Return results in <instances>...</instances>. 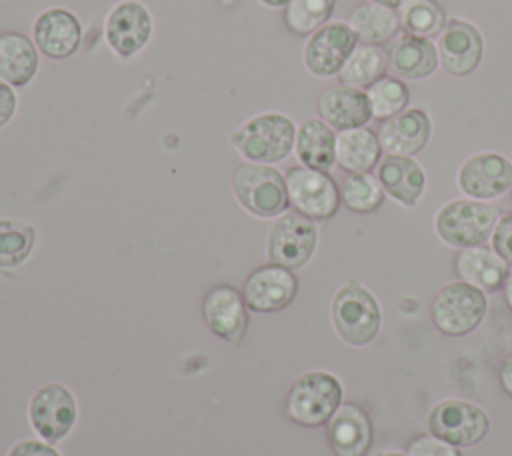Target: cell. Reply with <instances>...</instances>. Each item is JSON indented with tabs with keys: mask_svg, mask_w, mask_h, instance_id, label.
I'll list each match as a JSON object with an SVG mask.
<instances>
[{
	"mask_svg": "<svg viewBox=\"0 0 512 456\" xmlns=\"http://www.w3.org/2000/svg\"><path fill=\"white\" fill-rule=\"evenodd\" d=\"M486 308V294L460 280L438 290L430 306V316L442 334L462 336L472 332L484 320Z\"/></svg>",
	"mask_w": 512,
	"mask_h": 456,
	"instance_id": "8992f818",
	"label": "cell"
},
{
	"mask_svg": "<svg viewBox=\"0 0 512 456\" xmlns=\"http://www.w3.org/2000/svg\"><path fill=\"white\" fill-rule=\"evenodd\" d=\"M368 2H374V4H382V6H388V8H400V4L404 2V0H368Z\"/></svg>",
	"mask_w": 512,
	"mask_h": 456,
	"instance_id": "60d3db41",
	"label": "cell"
},
{
	"mask_svg": "<svg viewBox=\"0 0 512 456\" xmlns=\"http://www.w3.org/2000/svg\"><path fill=\"white\" fill-rule=\"evenodd\" d=\"M6 456H60V452L40 440H20L8 450Z\"/></svg>",
	"mask_w": 512,
	"mask_h": 456,
	"instance_id": "8d00e7d4",
	"label": "cell"
},
{
	"mask_svg": "<svg viewBox=\"0 0 512 456\" xmlns=\"http://www.w3.org/2000/svg\"><path fill=\"white\" fill-rule=\"evenodd\" d=\"M498 222V210L480 200H452L434 220L438 236L454 248L484 244Z\"/></svg>",
	"mask_w": 512,
	"mask_h": 456,
	"instance_id": "5b68a950",
	"label": "cell"
},
{
	"mask_svg": "<svg viewBox=\"0 0 512 456\" xmlns=\"http://www.w3.org/2000/svg\"><path fill=\"white\" fill-rule=\"evenodd\" d=\"M406 456H462L460 450L432 434H420L408 442Z\"/></svg>",
	"mask_w": 512,
	"mask_h": 456,
	"instance_id": "836d02e7",
	"label": "cell"
},
{
	"mask_svg": "<svg viewBox=\"0 0 512 456\" xmlns=\"http://www.w3.org/2000/svg\"><path fill=\"white\" fill-rule=\"evenodd\" d=\"M284 180L290 206L296 212L312 220H328L338 212L340 188L328 172L292 166L288 168Z\"/></svg>",
	"mask_w": 512,
	"mask_h": 456,
	"instance_id": "30bf717a",
	"label": "cell"
},
{
	"mask_svg": "<svg viewBox=\"0 0 512 456\" xmlns=\"http://www.w3.org/2000/svg\"><path fill=\"white\" fill-rule=\"evenodd\" d=\"M484 42L476 26L464 20H450L440 32L438 62L452 76H468L482 60Z\"/></svg>",
	"mask_w": 512,
	"mask_h": 456,
	"instance_id": "e0dca14e",
	"label": "cell"
},
{
	"mask_svg": "<svg viewBox=\"0 0 512 456\" xmlns=\"http://www.w3.org/2000/svg\"><path fill=\"white\" fill-rule=\"evenodd\" d=\"M202 316L212 334L240 344L248 328V306L238 288L230 284H214L202 298Z\"/></svg>",
	"mask_w": 512,
	"mask_h": 456,
	"instance_id": "9a60e30c",
	"label": "cell"
},
{
	"mask_svg": "<svg viewBox=\"0 0 512 456\" xmlns=\"http://www.w3.org/2000/svg\"><path fill=\"white\" fill-rule=\"evenodd\" d=\"M298 292L292 270L278 264H264L248 274L242 296L252 312H276L286 308Z\"/></svg>",
	"mask_w": 512,
	"mask_h": 456,
	"instance_id": "2e32d148",
	"label": "cell"
},
{
	"mask_svg": "<svg viewBox=\"0 0 512 456\" xmlns=\"http://www.w3.org/2000/svg\"><path fill=\"white\" fill-rule=\"evenodd\" d=\"M16 108H18L16 88L10 86L8 82L0 80V128H4L6 124L12 122Z\"/></svg>",
	"mask_w": 512,
	"mask_h": 456,
	"instance_id": "d590c367",
	"label": "cell"
},
{
	"mask_svg": "<svg viewBox=\"0 0 512 456\" xmlns=\"http://www.w3.org/2000/svg\"><path fill=\"white\" fill-rule=\"evenodd\" d=\"M28 416L34 432L42 440L58 442L76 422V400L66 386L50 382L32 394Z\"/></svg>",
	"mask_w": 512,
	"mask_h": 456,
	"instance_id": "7c38bea8",
	"label": "cell"
},
{
	"mask_svg": "<svg viewBox=\"0 0 512 456\" xmlns=\"http://www.w3.org/2000/svg\"><path fill=\"white\" fill-rule=\"evenodd\" d=\"M340 200L348 210L366 214L384 202V190L378 178L370 172L348 174L340 184Z\"/></svg>",
	"mask_w": 512,
	"mask_h": 456,
	"instance_id": "1f68e13d",
	"label": "cell"
},
{
	"mask_svg": "<svg viewBox=\"0 0 512 456\" xmlns=\"http://www.w3.org/2000/svg\"><path fill=\"white\" fill-rule=\"evenodd\" d=\"M228 140L244 162L274 164L294 150L296 124L282 112H260L246 118Z\"/></svg>",
	"mask_w": 512,
	"mask_h": 456,
	"instance_id": "6da1fadb",
	"label": "cell"
},
{
	"mask_svg": "<svg viewBox=\"0 0 512 456\" xmlns=\"http://www.w3.org/2000/svg\"><path fill=\"white\" fill-rule=\"evenodd\" d=\"M266 8H284L290 0H258Z\"/></svg>",
	"mask_w": 512,
	"mask_h": 456,
	"instance_id": "ab89813d",
	"label": "cell"
},
{
	"mask_svg": "<svg viewBox=\"0 0 512 456\" xmlns=\"http://www.w3.org/2000/svg\"><path fill=\"white\" fill-rule=\"evenodd\" d=\"M492 250L508 264L512 266V212L498 218L492 234H490Z\"/></svg>",
	"mask_w": 512,
	"mask_h": 456,
	"instance_id": "e575fe53",
	"label": "cell"
},
{
	"mask_svg": "<svg viewBox=\"0 0 512 456\" xmlns=\"http://www.w3.org/2000/svg\"><path fill=\"white\" fill-rule=\"evenodd\" d=\"M348 26L352 28L358 42L382 44L396 36L400 28V18L394 8L374 2H362L350 10Z\"/></svg>",
	"mask_w": 512,
	"mask_h": 456,
	"instance_id": "4316f807",
	"label": "cell"
},
{
	"mask_svg": "<svg viewBox=\"0 0 512 456\" xmlns=\"http://www.w3.org/2000/svg\"><path fill=\"white\" fill-rule=\"evenodd\" d=\"M390 66L388 52L378 44H360L354 48L342 70L338 72L340 84L354 88H368L386 76Z\"/></svg>",
	"mask_w": 512,
	"mask_h": 456,
	"instance_id": "83f0119b",
	"label": "cell"
},
{
	"mask_svg": "<svg viewBox=\"0 0 512 456\" xmlns=\"http://www.w3.org/2000/svg\"><path fill=\"white\" fill-rule=\"evenodd\" d=\"M332 322L346 344L366 346L378 334L380 306L364 286L350 280L334 294Z\"/></svg>",
	"mask_w": 512,
	"mask_h": 456,
	"instance_id": "277c9868",
	"label": "cell"
},
{
	"mask_svg": "<svg viewBox=\"0 0 512 456\" xmlns=\"http://www.w3.org/2000/svg\"><path fill=\"white\" fill-rule=\"evenodd\" d=\"M430 118L422 108H404L380 122L376 138L380 148L394 156H412L430 140Z\"/></svg>",
	"mask_w": 512,
	"mask_h": 456,
	"instance_id": "d6986e66",
	"label": "cell"
},
{
	"mask_svg": "<svg viewBox=\"0 0 512 456\" xmlns=\"http://www.w3.org/2000/svg\"><path fill=\"white\" fill-rule=\"evenodd\" d=\"M328 440L336 456H364L372 444V422L366 410L346 402L328 420Z\"/></svg>",
	"mask_w": 512,
	"mask_h": 456,
	"instance_id": "ffe728a7",
	"label": "cell"
},
{
	"mask_svg": "<svg viewBox=\"0 0 512 456\" xmlns=\"http://www.w3.org/2000/svg\"><path fill=\"white\" fill-rule=\"evenodd\" d=\"M508 264L486 246L462 248L456 256V274L462 282L480 288L482 292H494L502 288L508 276Z\"/></svg>",
	"mask_w": 512,
	"mask_h": 456,
	"instance_id": "cb8c5ba5",
	"label": "cell"
},
{
	"mask_svg": "<svg viewBox=\"0 0 512 456\" xmlns=\"http://www.w3.org/2000/svg\"><path fill=\"white\" fill-rule=\"evenodd\" d=\"M334 6L336 0H290L282 8V20L288 32L310 36L330 20Z\"/></svg>",
	"mask_w": 512,
	"mask_h": 456,
	"instance_id": "4dcf8cb0",
	"label": "cell"
},
{
	"mask_svg": "<svg viewBox=\"0 0 512 456\" xmlns=\"http://www.w3.org/2000/svg\"><path fill=\"white\" fill-rule=\"evenodd\" d=\"M238 204L258 218H276L290 206L286 180L272 164L242 162L232 174Z\"/></svg>",
	"mask_w": 512,
	"mask_h": 456,
	"instance_id": "7a4b0ae2",
	"label": "cell"
},
{
	"mask_svg": "<svg viewBox=\"0 0 512 456\" xmlns=\"http://www.w3.org/2000/svg\"><path fill=\"white\" fill-rule=\"evenodd\" d=\"M342 404V384L324 370L298 376L286 396V414L300 426H322Z\"/></svg>",
	"mask_w": 512,
	"mask_h": 456,
	"instance_id": "3957f363",
	"label": "cell"
},
{
	"mask_svg": "<svg viewBox=\"0 0 512 456\" xmlns=\"http://www.w3.org/2000/svg\"><path fill=\"white\" fill-rule=\"evenodd\" d=\"M154 32L152 12L140 0H120L104 18V40L122 60L140 54Z\"/></svg>",
	"mask_w": 512,
	"mask_h": 456,
	"instance_id": "ba28073f",
	"label": "cell"
},
{
	"mask_svg": "<svg viewBox=\"0 0 512 456\" xmlns=\"http://www.w3.org/2000/svg\"><path fill=\"white\" fill-rule=\"evenodd\" d=\"M366 96L370 102L372 118H378V120H386L402 112L410 100L408 86L402 80L390 78V76H384L376 80L372 86H368Z\"/></svg>",
	"mask_w": 512,
	"mask_h": 456,
	"instance_id": "d6a6232c",
	"label": "cell"
},
{
	"mask_svg": "<svg viewBox=\"0 0 512 456\" xmlns=\"http://www.w3.org/2000/svg\"><path fill=\"white\" fill-rule=\"evenodd\" d=\"M380 456H406V454H398V452H388V454H380Z\"/></svg>",
	"mask_w": 512,
	"mask_h": 456,
	"instance_id": "b9f144b4",
	"label": "cell"
},
{
	"mask_svg": "<svg viewBox=\"0 0 512 456\" xmlns=\"http://www.w3.org/2000/svg\"><path fill=\"white\" fill-rule=\"evenodd\" d=\"M458 188L474 200H490L512 188V162L496 152H478L462 162Z\"/></svg>",
	"mask_w": 512,
	"mask_h": 456,
	"instance_id": "5bb4252c",
	"label": "cell"
},
{
	"mask_svg": "<svg viewBox=\"0 0 512 456\" xmlns=\"http://www.w3.org/2000/svg\"><path fill=\"white\" fill-rule=\"evenodd\" d=\"M294 154L300 166L328 172L336 164V132L322 118H306L296 126Z\"/></svg>",
	"mask_w": 512,
	"mask_h": 456,
	"instance_id": "603a6c76",
	"label": "cell"
},
{
	"mask_svg": "<svg viewBox=\"0 0 512 456\" xmlns=\"http://www.w3.org/2000/svg\"><path fill=\"white\" fill-rule=\"evenodd\" d=\"M380 142L368 128H352L336 134V164L348 174L370 172L380 162Z\"/></svg>",
	"mask_w": 512,
	"mask_h": 456,
	"instance_id": "484cf974",
	"label": "cell"
},
{
	"mask_svg": "<svg viewBox=\"0 0 512 456\" xmlns=\"http://www.w3.org/2000/svg\"><path fill=\"white\" fill-rule=\"evenodd\" d=\"M358 40L348 22H326L312 32L302 50L306 70L316 78H328L342 70Z\"/></svg>",
	"mask_w": 512,
	"mask_h": 456,
	"instance_id": "8fae6325",
	"label": "cell"
},
{
	"mask_svg": "<svg viewBox=\"0 0 512 456\" xmlns=\"http://www.w3.org/2000/svg\"><path fill=\"white\" fill-rule=\"evenodd\" d=\"M428 432L452 446H474L488 432V416L472 402L446 398L432 406L426 416Z\"/></svg>",
	"mask_w": 512,
	"mask_h": 456,
	"instance_id": "9c48e42d",
	"label": "cell"
},
{
	"mask_svg": "<svg viewBox=\"0 0 512 456\" xmlns=\"http://www.w3.org/2000/svg\"><path fill=\"white\" fill-rule=\"evenodd\" d=\"M390 68L410 80H420L430 76L438 66V50L428 38H418L410 34L398 36L388 50Z\"/></svg>",
	"mask_w": 512,
	"mask_h": 456,
	"instance_id": "d4e9b609",
	"label": "cell"
},
{
	"mask_svg": "<svg viewBox=\"0 0 512 456\" xmlns=\"http://www.w3.org/2000/svg\"><path fill=\"white\" fill-rule=\"evenodd\" d=\"M36 230L30 222L18 218L0 220V268L20 266L32 252Z\"/></svg>",
	"mask_w": 512,
	"mask_h": 456,
	"instance_id": "f546056e",
	"label": "cell"
},
{
	"mask_svg": "<svg viewBox=\"0 0 512 456\" xmlns=\"http://www.w3.org/2000/svg\"><path fill=\"white\" fill-rule=\"evenodd\" d=\"M404 34L418 38H434L446 26L444 10L436 0H404L398 8Z\"/></svg>",
	"mask_w": 512,
	"mask_h": 456,
	"instance_id": "f1b7e54d",
	"label": "cell"
},
{
	"mask_svg": "<svg viewBox=\"0 0 512 456\" xmlns=\"http://www.w3.org/2000/svg\"><path fill=\"white\" fill-rule=\"evenodd\" d=\"M316 242L318 230L314 220L296 210H286L270 224L266 240L268 262L288 270L302 268L312 258Z\"/></svg>",
	"mask_w": 512,
	"mask_h": 456,
	"instance_id": "52a82bcc",
	"label": "cell"
},
{
	"mask_svg": "<svg viewBox=\"0 0 512 456\" xmlns=\"http://www.w3.org/2000/svg\"><path fill=\"white\" fill-rule=\"evenodd\" d=\"M376 178L382 190L404 206H414L426 186L422 166L408 156L388 154L376 164Z\"/></svg>",
	"mask_w": 512,
	"mask_h": 456,
	"instance_id": "44dd1931",
	"label": "cell"
},
{
	"mask_svg": "<svg viewBox=\"0 0 512 456\" xmlns=\"http://www.w3.org/2000/svg\"><path fill=\"white\" fill-rule=\"evenodd\" d=\"M502 288H504V300H506V306H508V310L512 312V270H508V276H506V280H504Z\"/></svg>",
	"mask_w": 512,
	"mask_h": 456,
	"instance_id": "f35d334b",
	"label": "cell"
},
{
	"mask_svg": "<svg viewBox=\"0 0 512 456\" xmlns=\"http://www.w3.org/2000/svg\"><path fill=\"white\" fill-rule=\"evenodd\" d=\"M316 108H318V116L328 126L340 132L362 128L372 120V110H370L366 92L340 82L320 92Z\"/></svg>",
	"mask_w": 512,
	"mask_h": 456,
	"instance_id": "ac0fdd59",
	"label": "cell"
},
{
	"mask_svg": "<svg viewBox=\"0 0 512 456\" xmlns=\"http://www.w3.org/2000/svg\"><path fill=\"white\" fill-rule=\"evenodd\" d=\"M32 42L42 56L50 60H66L80 50L82 24L68 8H46L32 22Z\"/></svg>",
	"mask_w": 512,
	"mask_h": 456,
	"instance_id": "4fadbf2b",
	"label": "cell"
},
{
	"mask_svg": "<svg viewBox=\"0 0 512 456\" xmlns=\"http://www.w3.org/2000/svg\"><path fill=\"white\" fill-rule=\"evenodd\" d=\"M40 68V52L22 32H0V80L14 88L28 86Z\"/></svg>",
	"mask_w": 512,
	"mask_h": 456,
	"instance_id": "7402d4cb",
	"label": "cell"
},
{
	"mask_svg": "<svg viewBox=\"0 0 512 456\" xmlns=\"http://www.w3.org/2000/svg\"><path fill=\"white\" fill-rule=\"evenodd\" d=\"M500 384L508 396H512V352H508L500 364Z\"/></svg>",
	"mask_w": 512,
	"mask_h": 456,
	"instance_id": "74e56055",
	"label": "cell"
}]
</instances>
